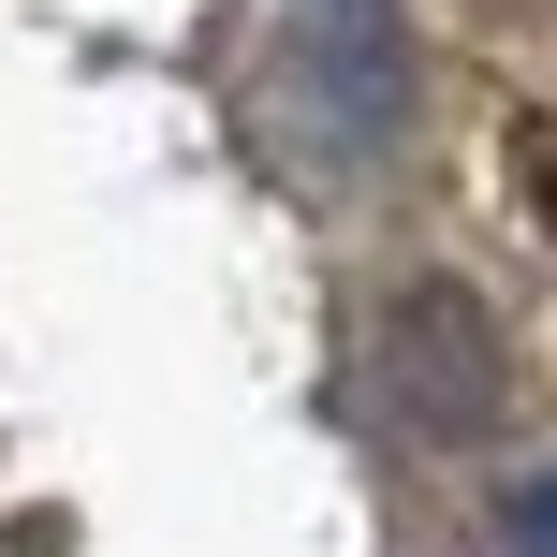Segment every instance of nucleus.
<instances>
[{"label": "nucleus", "instance_id": "f257e3e1", "mask_svg": "<svg viewBox=\"0 0 557 557\" xmlns=\"http://www.w3.org/2000/svg\"><path fill=\"white\" fill-rule=\"evenodd\" d=\"M411 117L396 0H278V133L308 176H367Z\"/></svg>", "mask_w": 557, "mask_h": 557}, {"label": "nucleus", "instance_id": "f03ea898", "mask_svg": "<svg viewBox=\"0 0 557 557\" xmlns=\"http://www.w3.org/2000/svg\"><path fill=\"white\" fill-rule=\"evenodd\" d=\"M382 396L411 441H484L513 396V352L499 323H484V294H455V278H411V294L382 308Z\"/></svg>", "mask_w": 557, "mask_h": 557}, {"label": "nucleus", "instance_id": "7ed1b4c3", "mask_svg": "<svg viewBox=\"0 0 557 557\" xmlns=\"http://www.w3.org/2000/svg\"><path fill=\"white\" fill-rule=\"evenodd\" d=\"M499 557H557V455H543V470L499 499Z\"/></svg>", "mask_w": 557, "mask_h": 557}]
</instances>
